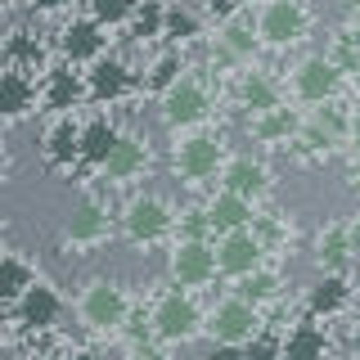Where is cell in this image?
I'll return each mask as SVG.
<instances>
[{
  "instance_id": "6da1fadb",
  "label": "cell",
  "mask_w": 360,
  "mask_h": 360,
  "mask_svg": "<svg viewBox=\"0 0 360 360\" xmlns=\"http://www.w3.org/2000/svg\"><path fill=\"white\" fill-rule=\"evenodd\" d=\"M149 324H153L158 338H167V342H189V338L202 329V315H198L194 297H189L185 288H172V292H162V297L153 302Z\"/></svg>"
},
{
  "instance_id": "7a4b0ae2",
  "label": "cell",
  "mask_w": 360,
  "mask_h": 360,
  "mask_svg": "<svg viewBox=\"0 0 360 360\" xmlns=\"http://www.w3.org/2000/svg\"><path fill=\"white\" fill-rule=\"evenodd\" d=\"M207 329H212V338H217V342H239V347H243L248 338L262 333L257 302H248L243 292H239V297L217 302V307H212V315H207Z\"/></svg>"
},
{
  "instance_id": "3957f363",
  "label": "cell",
  "mask_w": 360,
  "mask_h": 360,
  "mask_svg": "<svg viewBox=\"0 0 360 360\" xmlns=\"http://www.w3.org/2000/svg\"><path fill=\"white\" fill-rule=\"evenodd\" d=\"M172 207H167V198L158 194H135L127 202V212H122V230H127L131 243H153L162 239L167 230H172Z\"/></svg>"
},
{
  "instance_id": "277c9868",
  "label": "cell",
  "mask_w": 360,
  "mask_h": 360,
  "mask_svg": "<svg viewBox=\"0 0 360 360\" xmlns=\"http://www.w3.org/2000/svg\"><path fill=\"white\" fill-rule=\"evenodd\" d=\"M217 270H221V262H217V248H212L207 239H180L172 248V279H176L180 288L212 284Z\"/></svg>"
},
{
  "instance_id": "5b68a950",
  "label": "cell",
  "mask_w": 360,
  "mask_h": 360,
  "mask_svg": "<svg viewBox=\"0 0 360 360\" xmlns=\"http://www.w3.org/2000/svg\"><path fill=\"white\" fill-rule=\"evenodd\" d=\"M311 27V14L302 9V0H266L262 18H257V37H266L270 45H292L302 41Z\"/></svg>"
},
{
  "instance_id": "8992f818",
  "label": "cell",
  "mask_w": 360,
  "mask_h": 360,
  "mask_svg": "<svg viewBox=\"0 0 360 360\" xmlns=\"http://www.w3.org/2000/svg\"><path fill=\"white\" fill-rule=\"evenodd\" d=\"M9 311H14V320H18L27 333H45V329H54V324L63 320V297H59L50 284H41V279H37V284L22 292V297H18Z\"/></svg>"
},
{
  "instance_id": "52a82bcc",
  "label": "cell",
  "mask_w": 360,
  "mask_h": 360,
  "mask_svg": "<svg viewBox=\"0 0 360 360\" xmlns=\"http://www.w3.org/2000/svg\"><path fill=\"white\" fill-rule=\"evenodd\" d=\"M127 292H122L117 284H108V279H95L86 292H82V320L90 324V329H117L122 320H127Z\"/></svg>"
},
{
  "instance_id": "ba28073f",
  "label": "cell",
  "mask_w": 360,
  "mask_h": 360,
  "mask_svg": "<svg viewBox=\"0 0 360 360\" xmlns=\"http://www.w3.org/2000/svg\"><path fill=\"white\" fill-rule=\"evenodd\" d=\"M207 108H212V99H207V90H202L198 77H180V82L162 95L167 127H194V122L207 117Z\"/></svg>"
},
{
  "instance_id": "9c48e42d",
  "label": "cell",
  "mask_w": 360,
  "mask_h": 360,
  "mask_svg": "<svg viewBox=\"0 0 360 360\" xmlns=\"http://www.w3.org/2000/svg\"><path fill=\"white\" fill-rule=\"evenodd\" d=\"M104 22L99 18H72L59 32V50L68 63H99L104 59Z\"/></svg>"
},
{
  "instance_id": "30bf717a",
  "label": "cell",
  "mask_w": 360,
  "mask_h": 360,
  "mask_svg": "<svg viewBox=\"0 0 360 360\" xmlns=\"http://www.w3.org/2000/svg\"><path fill=\"white\" fill-rule=\"evenodd\" d=\"M217 262L225 275H234V279H248L257 266H262V239H257L252 230H230V234H221V243H217Z\"/></svg>"
},
{
  "instance_id": "8fae6325",
  "label": "cell",
  "mask_w": 360,
  "mask_h": 360,
  "mask_svg": "<svg viewBox=\"0 0 360 360\" xmlns=\"http://www.w3.org/2000/svg\"><path fill=\"white\" fill-rule=\"evenodd\" d=\"M338 82H342V68H338L333 59H324V54H315V59H307L297 72H292V86H297V95L307 99V104H324V99H333Z\"/></svg>"
},
{
  "instance_id": "7c38bea8",
  "label": "cell",
  "mask_w": 360,
  "mask_h": 360,
  "mask_svg": "<svg viewBox=\"0 0 360 360\" xmlns=\"http://www.w3.org/2000/svg\"><path fill=\"white\" fill-rule=\"evenodd\" d=\"M86 86H90V99H95V104H117V99L131 95L135 72L122 59H99V63H90Z\"/></svg>"
},
{
  "instance_id": "4fadbf2b",
  "label": "cell",
  "mask_w": 360,
  "mask_h": 360,
  "mask_svg": "<svg viewBox=\"0 0 360 360\" xmlns=\"http://www.w3.org/2000/svg\"><path fill=\"white\" fill-rule=\"evenodd\" d=\"M41 158L54 172H72V162H82V127L72 117H59L41 140Z\"/></svg>"
},
{
  "instance_id": "5bb4252c",
  "label": "cell",
  "mask_w": 360,
  "mask_h": 360,
  "mask_svg": "<svg viewBox=\"0 0 360 360\" xmlns=\"http://www.w3.org/2000/svg\"><path fill=\"white\" fill-rule=\"evenodd\" d=\"M82 99H90V86H86V77H77L72 68H50L45 72V82H41V104L50 108V112H63L68 108H77Z\"/></svg>"
},
{
  "instance_id": "9a60e30c",
  "label": "cell",
  "mask_w": 360,
  "mask_h": 360,
  "mask_svg": "<svg viewBox=\"0 0 360 360\" xmlns=\"http://www.w3.org/2000/svg\"><path fill=\"white\" fill-rule=\"evenodd\" d=\"M176 167H180L185 180H212L217 167H221V140L217 135H194V140H185L180 153H176Z\"/></svg>"
},
{
  "instance_id": "2e32d148",
  "label": "cell",
  "mask_w": 360,
  "mask_h": 360,
  "mask_svg": "<svg viewBox=\"0 0 360 360\" xmlns=\"http://www.w3.org/2000/svg\"><path fill=\"white\" fill-rule=\"evenodd\" d=\"M37 99H41L37 77L22 72V68H5V77H0V112H5L9 122H18L37 108Z\"/></svg>"
},
{
  "instance_id": "e0dca14e",
  "label": "cell",
  "mask_w": 360,
  "mask_h": 360,
  "mask_svg": "<svg viewBox=\"0 0 360 360\" xmlns=\"http://www.w3.org/2000/svg\"><path fill=\"white\" fill-rule=\"evenodd\" d=\"M352 302V284H347V275H320L311 284V292H307V315L311 320H329V315H338Z\"/></svg>"
},
{
  "instance_id": "ac0fdd59",
  "label": "cell",
  "mask_w": 360,
  "mask_h": 360,
  "mask_svg": "<svg viewBox=\"0 0 360 360\" xmlns=\"http://www.w3.org/2000/svg\"><path fill=\"white\" fill-rule=\"evenodd\" d=\"M122 144V131L112 127L108 117H90L82 127V162L86 167H108V158L117 153Z\"/></svg>"
},
{
  "instance_id": "d6986e66",
  "label": "cell",
  "mask_w": 360,
  "mask_h": 360,
  "mask_svg": "<svg viewBox=\"0 0 360 360\" xmlns=\"http://www.w3.org/2000/svg\"><path fill=\"white\" fill-rule=\"evenodd\" d=\"M207 217H212V230L217 234L243 230V225H252V198L234 194V189H221V194L207 202Z\"/></svg>"
},
{
  "instance_id": "ffe728a7",
  "label": "cell",
  "mask_w": 360,
  "mask_h": 360,
  "mask_svg": "<svg viewBox=\"0 0 360 360\" xmlns=\"http://www.w3.org/2000/svg\"><path fill=\"white\" fill-rule=\"evenodd\" d=\"M63 234H68L72 243H82V248L99 243V239H108V212L99 207V202H82V207H77L72 217H68Z\"/></svg>"
},
{
  "instance_id": "44dd1931",
  "label": "cell",
  "mask_w": 360,
  "mask_h": 360,
  "mask_svg": "<svg viewBox=\"0 0 360 360\" xmlns=\"http://www.w3.org/2000/svg\"><path fill=\"white\" fill-rule=\"evenodd\" d=\"M284 360H329V338L320 324H297L284 338Z\"/></svg>"
},
{
  "instance_id": "7402d4cb",
  "label": "cell",
  "mask_w": 360,
  "mask_h": 360,
  "mask_svg": "<svg viewBox=\"0 0 360 360\" xmlns=\"http://www.w3.org/2000/svg\"><path fill=\"white\" fill-rule=\"evenodd\" d=\"M32 284H37V270L22 262V252H5V262H0V297H5V307H14Z\"/></svg>"
},
{
  "instance_id": "603a6c76",
  "label": "cell",
  "mask_w": 360,
  "mask_h": 360,
  "mask_svg": "<svg viewBox=\"0 0 360 360\" xmlns=\"http://www.w3.org/2000/svg\"><path fill=\"white\" fill-rule=\"evenodd\" d=\"M149 167V149H144V140H135V135H122V144H117V153L108 158V167L104 172L112 180H135Z\"/></svg>"
},
{
  "instance_id": "cb8c5ba5",
  "label": "cell",
  "mask_w": 360,
  "mask_h": 360,
  "mask_svg": "<svg viewBox=\"0 0 360 360\" xmlns=\"http://www.w3.org/2000/svg\"><path fill=\"white\" fill-rule=\"evenodd\" d=\"M131 41H158V37H167V5L162 0H140V9L131 14Z\"/></svg>"
},
{
  "instance_id": "d4e9b609",
  "label": "cell",
  "mask_w": 360,
  "mask_h": 360,
  "mask_svg": "<svg viewBox=\"0 0 360 360\" xmlns=\"http://www.w3.org/2000/svg\"><path fill=\"white\" fill-rule=\"evenodd\" d=\"M225 189H234V194H243V198H257L266 189V167L262 162H252V158H239V162H230L225 167Z\"/></svg>"
},
{
  "instance_id": "484cf974",
  "label": "cell",
  "mask_w": 360,
  "mask_h": 360,
  "mask_svg": "<svg viewBox=\"0 0 360 360\" xmlns=\"http://www.w3.org/2000/svg\"><path fill=\"white\" fill-rule=\"evenodd\" d=\"M37 63H45V45L27 32H9L5 37V68H22V72H37Z\"/></svg>"
},
{
  "instance_id": "4316f807",
  "label": "cell",
  "mask_w": 360,
  "mask_h": 360,
  "mask_svg": "<svg viewBox=\"0 0 360 360\" xmlns=\"http://www.w3.org/2000/svg\"><path fill=\"white\" fill-rule=\"evenodd\" d=\"M180 77H185V63H180V54H176V50H167V54H158V59H153L149 77H144V90L162 99L167 90H172V86L180 82Z\"/></svg>"
},
{
  "instance_id": "83f0119b",
  "label": "cell",
  "mask_w": 360,
  "mask_h": 360,
  "mask_svg": "<svg viewBox=\"0 0 360 360\" xmlns=\"http://www.w3.org/2000/svg\"><path fill=\"white\" fill-rule=\"evenodd\" d=\"M198 32H202V18H198V9H189L185 0L167 5V41H194Z\"/></svg>"
},
{
  "instance_id": "f1b7e54d",
  "label": "cell",
  "mask_w": 360,
  "mask_h": 360,
  "mask_svg": "<svg viewBox=\"0 0 360 360\" xmlns=\"http://www.w3.org/2000/svg\"><path fill=\"white\" fill-rule=\"evenodd\" d=\"M279 288H284V279H279L275 270H262V266H257L252 275L243 279V288H239V292H243L248 302H270V297H279Z\"/></svg>"
},
{
  "instance_id": "f546056e",
  "label": "cell",
  "mask_w": 360,
  "mask_h": 360,
  "mask_svg": "<svg viewBox=\"0 0 360 360\" xmlns=\"http://www.w3.org/2000/svg\"><path fill=\"white\" fill-rule=\"evenodd\" d=\"M140 9V0H90V18H99L104 27H122Z\"/></svg>"
},
{
  "instance_id": "4dcf8cb0",
  "label": "cell",
  "mask_w": 360,
  "mask_h": 360,
  "mask_svg": "<svg viewBox=\"0 0 360 360\" xmlns=\"http://www.w3.org/2000/svg\"><path fill=\"white\" fill-rule=\"evenodd\" d=\"M239 95H243V104L252 108V112H270V108H279V95H275V86H270L266 77H257V72L243 82V90H239Z\"/></svg>"
},
{
  "instance_id": "1f68e13d",
  "label": "cell",
  "mask_w": 360,
  "mask_h": 360,
  "mask_svg": "<svg viewBox=\"0 0 360 360\" xmlns=\"http://www.w3.org/2000/svg\"><path fill=\"white\" fill-rule=\"evenodd\" d=\"M243 360H284V338L279 333H257L243 342Z\"/></svg>"
},
{
  "instance_id": "d6a6232c",
  "label": "cell",
  "mask_w": 360,
  "mask_h": 360,
  "mask_svg": "<svg viewBox=\"0 0 360 360\" xmlns=\"http://www.w3.org/2000/svg\"><path fill=\"white\" fill-rule=\"evenodd\" d=\"M320 252H324V262L338 266V262H347V252H356V243H352V230H329L320 239Z\"/></svg>"
},
{
  "instance_id": "836d02e7",
  "label": "cell",
  "mask_w": 360,
  "mask_h": 360,
  "mask_svg": "<svg viewBox=\"0 0 360 360\" xmlns=\"http://www.w3.org/2000/svg\"><path fill=\"white\" fill-rule=\"evenodd\" d=\"M252 131L262 135V140H279V135H288V131H292L288 108H270V112H262V122H252Z\"/></svg>"
},
{
  "instance_id": "e575fe53",
  "label": "cell",
  "mask_w": 360,
  "mask_h": 360,
  "mask_svg": "<svg viewBox=\"0 0 360 360\" xmlns=\"http://www.w3.org/2000/svg\"><path fill=\"white\" fill-rule=\"evenodd\" d=\"M225 45H230V50H239V54H252L257 37H252V27H248L243 18H234L230 27H225Z\"/></svg>"
},
{
  "instance_id": "d590c367",
  "label": "cell",
  "mask_w": 360,
  "mask_h": 360,
  "mask_svg": "<svg viewBox=\"0 0 360 360\" xmlns=\"http://www.w3.org/2000/svg\"><path fill=\"white\" fill-rule=\"evenodd\" d=\"M202 360H243V347L239 342H212L202 352Z\"/></svg>"
},
{
  "instance_id": "8d00e7d4",
  "label": "cell",
  "mask_w": 360,
  "mask_h": 360,
  "mask_svg": "<svg viewBox=\"0 0 360 360\" xmlns=\"http://www.w3.org/2000/svg\"><path fill=\"white\" fill-rule=\"evenodd\" d=\"M32 9H37V14H54V9H63L68 0H27Z\"/></svg>"
},
{
  "instance_id": "74e56055",
  "label": "cell",
  "mask_w": 360,
  "mask_h": 360,
  "mask_svg": "<svg viewBox=\"0 0 360 360\" xmlns=\"http://www.w3.org/2000/svg\"><path fill=\"white\" fill-rule=\"evenodd\" d=\"M347 41H352V45H356V50H360V18H356V27H352V32H347Z\"/></svg>"
},
{
  "instance_id": "f35d334b",
  "label": "cell",
  "mask_w": 360,
  "mask_h": 360,
  "mask_svg": "<svg viewBox=\"0 0 360 360\" xmlns=\"http://www.w3.org/2000/svg\"><path fill=\"white\" fill-rule=\"evenodd\" d=\"M352 135H356V144H360V108H356V117H352Z\"/></svg>"
},
{
  "instance_id": "ab89813d",
  "label": "cell",
  "mask_w": 360,
  "mask_h": 360,
  "mask_svg": "<svg viewBox=\"0 0 360 360\" xmlns=\"http://www.w3.org/2000/svg\"><path fill=\"white\" fill-rule=\"evenodd\" d=\"M202 5H207V9H217V5H221V9H225V5H230V0H202Z\"/></svg>"
},
{
  "instance_id": "60d3db41",
  "label": "cell",
  "mask_w": 360,
  "mask_h": 360,
  "mask_svg": "<svg viewBox=\"0 0 360 360\" xmlns=\"http://www.w3.org/2000/svg\"><path fill=\"white\" fill-rule=\"evenodd\" d=\"M41 360H59V356H41Z\"/></svg>"
},
{
  "instance_id": "b9f144b4",
  "label": "cell",
  "mask_w": 360,
  "mask_h": 360,
  "mask_svg": "<svg viewBox=\"0 0 360 360\" xmlns=\"http://www.w3.org/2000/svg\"><path fill=\"white\" fill-rule=\"evenodd\" d=\"M356 347H360V329H356Z\"/></svg>"
},
{
  "instance_id": "7bdbcfd3",
  "label": "cell",
  "mask_w": 360,
  "mask_h": 360,
  "mask_svg": "<svg viewBox=\"0 0 360 360\" xmlns=\"http://www.w3.org/2000/svg\"><path fill=\"white\" fill-rule=\"evenodd\" d=\"M356 360H360V356H356Z\"/></svg>"
}]
</instances>
